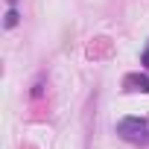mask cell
I'll use <instances>...</instances> for the list:
<instances>
[{
	"instance_id": "6da1fadb",
	"label": "cell",
	"mask_w": 149,
	"mask_h": 149,
	"mask_svg": "<svg viewBox=\"0 0 149 149\" xmlns=\"http://www.w3.org/2000/svg\"><path fill=\"white\" fill-rule=\"evenodd\" d=\"M114 132H117L123 140L134 143V146H146V143H149V120H146V117H123V120L114 126Z\"/></svg>"
},
{
	"instance_id": "7a4b0ae2",
	"label": "cell",
	"mask_w": 149,
	"mask_h": 149,
	"mask_svg": "<svg viewBox=\"0 0 149 149\" xmlns=\"http://www.w3.org/2000/svg\"><path fill=\"white\" fill-rule=\"evenodd\" d=\"M126 91H149V76H126Z\"/></svg>"
},
{
	"instance_id": "3957f363",
	"label": "cell",
	"mask_w": 149,
	"mask_h": 149,
	"mask_svg": "<svg viewBox=\"0 0 149 149\" xmlns=\"http://www.w3.org/2000/svg\"><path fill=\"white\" fill-rule=\"evenodd\" d=\"M6 26H9V29H12V26H18V12H15V6L6 12Z\"/></svg>"
},
{
	"instance_id": "277c9868",
	"label": "cell",
	"mask_w": 149,
	"mask_h": 149,
	"mask_svg": "<svg viewBox=\"0 0 149 149\" xmlns=\"http://www.w3.org/2000/svg\"><path fill=\"white\" fill-rule=\"evenodd\" d=\"M140 61H143V67H149V47L143 50V56H140Z\"/></svg>"
}]
</instances>
